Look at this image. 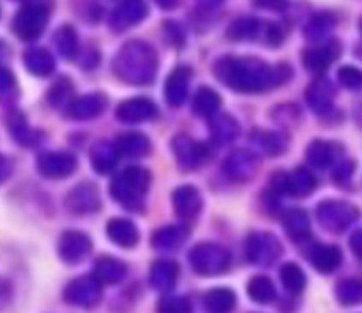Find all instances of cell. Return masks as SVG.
Returning a JSON list of instances; mask_svg holds the SVG:
<instances>
[{
    "instance_id": "33",
    "label": "cell",
    "mask_w": 362,
    "mask_h": 313,
    "mask_svg": "<svg viewBox=\"0 0 362 313\" xmlns=\"http://www.w3.org/2000/svg\"><path fill=\"white\" fill-rule=\"evenodd\" d=\"M308 103L318 113H325L332 105V91L327 84H313L306 92Z\"/></svg>"
},
{
    "instance_id": "45",
    "label": "cell",
    "mask_w": 362,
    "mask_h": 313,
    "mask_svg": "<svg viewBox=\"0 0 362 313\" xmlns=\"http://www.w3.org/2000/svg\"><path fill=\"white\" fill-rule=\"evenodd\" d=\"M156 2H158L161 7H173L177 0H156Z\"/></svg>"
},
{
    "instance_id": "25",
    "label": "cell",
    "mask_w": 362,
    "mask_h": 313,
    "mask_svg": "<svg viewBox=\"0 0 362 313\" xmlns=\"http://www.w3.org/2000/svg\"><path fill=\"white\" fill-rule=\"evenodd\" d=\"M187 230L184 227H163L152 236V246L159 250H177L187 239Z\"/></svg>"
},
{
    "instance_id": "39",
    "label": "cell",
    "mask_w": 362,
    "mask_h": 313,
    "mask_svg": "<svg viewBox=\"0 0 362 313\" xmlns=\"http://www.w3.org/2000/svg\"><path fill=\"white\" fill-rule=\"evenodd\" d=\"M339 81H341L345 87L354 89V91L362 89V71L356 69V67H343V69L339 71Z\"/></svg>"
},
{
    "instance_id": "22",
    "label": "cell",
    "mask_w": 362,
    "mask_h": 313,
    "mask_svg": "<svg viewBox=\"0 0 362 313\" xmlns=\"http://www.w3.org/2000/svg\"><path fill=\"white\" fill-rule=\"evenodd\" d=\"M211 133L218 144H226V142H232L239 137L240 127L239 123L228 113H219L211 119Z\"/></svg>"
},
{
    "instance_id": "38",
    "label": "cell",
    "mask_w": 362,
    "mask_h": 313,
    "mask_svg": "<svg viewBox=\"0 0 362 313\" xmlns=\"http://www.w3.org/2000/svg\"><path fill=\"white\" fill-rule=\"evenodd\" d=\"M191 310L193 307L186 297H163L158 307L159 313H191Z\"/></svg>"
},
{
    "instance_id": "17",
    "label": "cell",
    "mask_w": 362,
    "mask_h": 313,
    "mask_svg": "<svg viewBox=\"0 0 362 313\" xmlns=\"http://www.w3.org/2000/svg\"><path fill=\"white\" fill-rule=\"evenodd\" d=\"M191 73L186 67H179V69L173 71L170 74V78L166 80V89L165 96L166 101L172 106H180L184 103L187 96V85H189Z\"/></svg>"
},
{
    "instance_id": "43",
    "label": "cell",
    "mask_w": 362,
    "mask_h": 313,
    "mask_svg": "<svg viewBox=\"0 0 362 313\" xmlns=\"http://www.w3.org/2000/svg\"><path fill=\"white\" fill-rule=\"evenodd\" d=\"M257 6L267 7V9H285L286 0H257Z\"/></svg>"
},
{
    "instance_id": "11",
    "label": "cell",
    "mask_w": 362,
    "mask_h": 313,
    "mask_svg": "<svg viewBox=\"0 0 362 313\" xmlns=\"http://www.w3.org/2000/svg\"><path fill=\"white\" fill-rule=\"evenodd\" d=\"M223 170H225L230 179L243 183V181L251 179L257 173L258 159L253 152L240 149V151L232 152L228 156V159L223 165Z\"/></svg>"
},
{
    "instance_id": "27",
    "label": "cell",
    "mask_w": 362,
    "mask_h": 313,
    "mask_svg": "<svg viewBox=\"0 0 362 313\" xmlns=\"http://www.w3.org/2000/svg\"><path fill=\"white\" fill-rule=\"evenodd\" d=\"M336 145H332L331 142H313V144L308 147L306 156H308V161L311 163V166L315 169H327L336 158Z\"/></svg>"
},
{
    "instance_id": "23",
    "label": "cell",
    "mask_w": 362,
    "mask_h": 313,
    "mask_svg": "<svg viewBox=\"0 0 362 313\" xmlns=\"http://www.w3.org/2000/svg\"><path fill=\"white\" fill-rule=\"evenodd\" d=\"M115 147L120 156H127V158H140L151 151V142L147 137L140 133H127L119 137L115 142Z\"/></svg>"
},
{
    "instance_id": "40",
    "label": "cell",
    "mask_w": 362,
    "mask_h": 313,
    "mask_svg": "<svg viewBox=\"0 0 362 313\" xmlns=\"http://www.w3.org/2000/svg\"><path fill=\"white\" fill-rule=\"evenodd\" d=\"M57 41L62 42V45H59V46L67 57H71L74 52H76V35H74L73 28H67V27L60 28L59 35H57Z\"/></svg>"
},
{
    "instance_id": "26",
    "label": "cell",
    "mask_w": 362,
    "mask_h": 313,
    "mask_svg": "<svg viewBox=\"0 0 362 313\" xmlns=\"http://www.w3.org/2000/svg\"><path fill=\"white\" fill-rule=\"evenodd\" d=\"M147 14V7L141 0H127L122 6L117 9L115 16H113V27L122 28L124 25H133L136 21L144 20V16Z\"/></svg>"
},
{
    "instance_id": "12",
    "label": "cell",
    "mask_w": 362,
    "mask_h": 313,
    "mask_svg": "<svg viewBox=\"0 0 362 313\" xmlns=\"http://www.w3.org/2000/svg\"><path fill=\"white\" fill-rule=\"evenodd\" d=\"M92 250V243L85 234L81 232H66L60 237L59 244V255L64 262H69V264H78L80 261H83Z\"/></svg>"
},
{
    "instance_id": "1",
    "label": "cell",
    "mask_w": 362,
    "mask_h": 313,
    "mask_svg": "<svg viewBox=\"0 0 362 313\" xmlns=\"http://www.w3.org/2000/svg\"><path fill=\"white\" fill-rule=\"evenodd\" d=\"M283 67L272 71L267 64L258 59H233L226 57L214 66L216 76L239 92H260L278 84H285L286 78L281 74Z\"/></svg>"
},
{
    "instance_id": "5",
    "label": "cell",
    "mask_w": 362,
    "mask_h": 313,
    "mask_svg": "<svg viewBox=\"0 0 362 313\" xmlns=\"http://www.w3.org/2000/svg\"><path fill=\"white\" fill-rule=\"evenodd\" d=\"M317 216L320 225H324L327 230L343 232L359 218V211L354 205L346 204V202L327 200L318 205Z\"/></svg>"
},
{
    "instance_id": "30",
    "label": "cell",
    "mask_w": 362,
    "mask_h": 313,
    "mask_svg": "<svg viewBox=\"0 0 362 313\" xmlns=\"http://www.w3.org/2000/svg\"><path fill=\"white\" fill-rule=\"evenodd\" d=\"M336 42L327 46H322V48H311L304 53V64H306L308 69L311 71H324L329 64L334 60L336 53H339V48L336 50Z\"/></svg>"
},
{
    "instance_id": "3",
    "label": "cell",
    "mask_w": 362,
    "mask_h": 313,
    "mask_svg": "<svg viewBox=\"0 0 362 313\" xmlns=\"http://www.w3.org/2000/svg\"><path fill=\"white\" fill-rule=\"evenodd\" d=\"M148 184H151V173L140 166H131L113 179L110 195L129 211H141Z\"/></svg>"
},
{
    "instance_id": "28",
    "label": "cell",
    "mask_w": 362,
    "mask_h": 313,
    "mask_svg": "<svg viewBox=\"0 0 362 313\" xmlns=\"http://www.w3.org/2000/svg\"><path fill=\"white\" fill-rule=\"evenodd\" d=\"M219 106H221V98H219L212 89L202 87L200 91L197 92V96H194L193 110L197 115L212 119V117L218 113Z\"/></svg>"
},
{
    "instance_id": "42",
    "label": "cell",
    "mask_w": 362,
    "mask_h": 313,
    "mask_svg": "<svg viewBox=\"0 0 362 313\" xmlns=\"http://www.w3.org/2000/svg\"><path fill=\"white\" fill-rule=\"evenodd\" d=\"M352 172H354V163L352 161H345V163H341L338 169H336L334 179L338 181V183H345V181L349 179L350 176H352Z\"/></svg>"
},
{
    "instance_id": "35",
    "label": "cell",
    "mask_w": 362,
    "mask_h": 313,
    "mask_svg": "<svg viewBox=\"0 0 362 313\" xmlns=\"http://www.w3.org/2000/svg\"><path fill=\"white\" fill-rule=\"evenodd\" d=\"M336 296L341 305L354 307V305L362 303V282L359 280H343L336 287Z\"/></svg>"
},
{
    "instance_id": "9",
    "label": "cell",
    "mask_w": 362,
    "mask_h": 313,
    "mask_svg": "<svg viewBox=\"0 0 362 313\" xmlns=\"http://www.w3.org/2000/svg\"><path fill=\"white\" fill-rule=\"evenodd\" d=\"M158 115V106L147 98H133L120 103L117 108V119L126 124H140Z\"/></svg>"
},
{
    "instance_id": "18",
    "label": "cell",
    "mask_w": 362,
    "mask_h": 313,
    "mask_svg": "<svg viewBox=\"0 0 362 313\" xmlns=\"http://www.w3.org/2000/svg\"><path fill=\"white\" fill-rule=\"evenodd\" d=\"M127 268L124 262L117 261L112 257H101L95 261L94 264V276L99 280L101 285H108V283H119L122 282L124 276H126Z\"/></svg>"
},
{
    "instance_id": "31",
    "label": "cell",
    "mask_w": 362,
    "mask_h": 313,
    "mask_svg": "<svg viewBox=\"0 0 362 313\" xmlns=\"http://www.w3.org/2000/svg\"><path fill=\"white\" fill-rule=\"evenodd\" d=\"M205 308L211 313H230L235 308V294L228 289H214L205 296Z\"/></svg>"
},
{
    "instance_id": "21",
    "label": "cell",
    "mask_w": 362,
    "mask_h": 313,
    "mask_svg": "<svg viewBox=\"0 0 362 313\" xmlns=\"http://www.w3.org/2000/svg\"><path fill=\"white\" fill-rule=\"evenodd\" d=\"M317 188V179L313 173L306 169H297L296 172L286 173L285 177V191L296 195V197H306L313 193Z\"/></svg>"
},
{
    "instance_id": "13",
    "label": "cell",
    "mask_w": 362,
    "mask_h": 313,
    "mask_svg": "<svg viewBox=\"0 0 362 313\" xmlns=\"http://www.w3.org/2000/svg\"><path fill=\"white\" fill-rule=\"evenodd\" d=\"M173 207L175 212L186 222H193L202 211V195L193 186H180L173 191Z\"/></svg>"
},
{
    "instance_id": "14",
    "label": "cell",
    "mask_w": 362,
    "mask_h": 313,
    "mask_svg": "<svg viewBox=\"0 0 362 313\" xmlns=\"http://www.w3.org/2000/svg\"><path fill=\"white\" fill-rule=\"evenodd\" d=\"M101 202H99V191L92 184H78L69 195H67V207L76 215H87V212L98 211Z\"/></svg>"
},
{
    "instance_id": "6",
    "label": "cell",
    "mask_w": 362,
    "mask_h": 313,
    "mask_svg": "<svg viewBox=\"0 0 362 313\" xmlns=\"http://www.w3.org/2000/svg\"><path fill=\"white\" fill-rule=\"evenodd\" d=\"M66 301L71 305L83 308H92L99 303L101 300V283L95 276H85V278H78L67 285Z\"/></svg>"
},
{
    "instance_id": "2",
    "label": "cell",
    "mask_w": 362,
    "mask_h": 313,
    "mask_svg": "<svg viewBox=\"0 0 362 313\" xmlns=\"http://www.w3.org/2000/svg\"><path fill=\"white\" fill-rule=\"evenodd\" d=\"M115 71L131 84H147L154 76L156 53L144 42H129L117 57Z\"/></svg>"
},
{
    "instance_id": "24",
    "label": "cell",
    "mask_w": 362,
    "mask_h": 313,
    "mask_svg": "<svg viewBox=\"0 0 362 313\" xmlns=\"http://www.w3.org/2000/svg\"><path fill=\"white\" fill-rule=\"evenodd\" d=\"M119 151H117L115 145L108 144V142H99L98 145L92 147L90 158H92V166L98 170L99 173H108L112 172L113 166L119 161Z\"/></svg>"
},
{
    "instance_id": "7",
    "label": "cell",
    "mask_w": 362,
    "mask_h": 313,
    "mask_svg": "<svg viewBox=\"0 0 362 313\" xmlns=\"http://www.w3.org/2000/svg\"><path fill=\"white\" fill-rule=\"evenodd\" d=\"M172 147L179 165L186 170L198 169L209 158V149L200 142L191 140L187 135H179V137L173 138Z\"/></svg>"
},
{
    "instance_id": "41",
    "label": "cell",
    "mask_w": 362,
    "mask_h": 313,
    "mask_svg": "<svg viewBox=\"0 0 362 313\" xmlns=\"http://www.w3.org/2000/svg\"><path fill=\"white\" fill-rule=\"evenodd\" d=\"M71 92H73V89H71V84L55 85V89L52 91V103L55 106H60L62 103H67V101H69Z\"/></svg>"
},
{
    "instance_id": "32",
    "label": "cell",
    "mask_w": 362,
    "mask_h": 313,
    "mask_svg": "<svg viewBox=\"0 0 362 313\" xmlns=\"http://www.w3.org/2000/svg\"><path fill=\"white\" fill-rule=\"evenodd\" d=\"M279 278H281L283 287H285L288 292L292 294H300L306 287V275H304L303 269L297 264H285L281 268V273H279Z\"/></svg>"
},
{
    "instance_id": "4",
    "label": "cell",
    "mask_w": 362,
    "mask_h": 313,
    "mask_svg": "<svg viewBox=\"0 0 362 313\" xmlns=\"http://www.w3.org/2000/svg\"><path fill=\"white\" fill-rule=\"evenodd\" d=\"M191 266L198 275L211 276L225 273L230 266V255L225 248L218 244L202 243L193 248L189 255Z\"/></svg>"
},
{
    "instance_id": "44",
    "label": "cell",
    "mask_w": 362,
    "mask_h": 313,
    "mask_svg": "<svg viewBox=\"0 0 362 313\" xmlns=\"http://www.w3.org/2000/svg\"><path fill=\"white\" fill-rule=\"evenodd\" d=\"M350 248L354 250V254L362 257V229L350 237Z\"/></svg>"
},
{
    "instance_id": "37",
    "label": "cell",
    "mask_w": 362,
    "mask_h": 313,
    "mask_svg": "<svg viewBox=\"0 0 362 313\" xmlns=\"http://www.w3.org/2000/svg\"><path fill=\"white\" fill-rule=\"evenodd\" d=\"M258 21L251 20V18H243V20H237L235 23L230 27L228 35L232 39H253L257 38L258 32Z\"/></svg>"
},
{
    "instance_id": "36",
    "label": "cell",
    "mask_w": 362,
    "mask_h": 313,
    "mask_svg": "<svg viewBox=\"0 0 362 313\" xmlns=\"http://www.w3.org/2000/svg\"><path fill=\"white\" fill-rule=\"evenodd\" d=\"M258 144L264 147L267 154H279L288 145V138H286L285 133H279V131L278 133H260Z\"/></svg>"
},
{
    "instance_id": "10",
    "label": "cell",
    "mask_w": 362,
    "mask_h": 313,
    "mask_svg": "<svg viewBox=\"0 0 362 313\" xmlns=\"http://www.w3.org/2000/svg\"><path fill=\"white\" fill-rule=\"evenodd\" d=\"M39 170L49 179H64L76 170L78 161L73 154L67 152H48L39 158Z\"/></svg>"
},
{
    "instance_id": "34",
    "label": "cell",
    "mask_w": 362,
    "mask_h": 313,
    "mask_svg": "<svg viewBox=\"0 0 362 313\" xmlns=\"http://www.w3.org/2000/svg\"><path fill=\"white\" fill-rule=\"evenodd\" d=\"M247 294L253 297V301H257V303L260 305H265V303H271V301L274 300L276 289L267 276H255V278L250 282V285H247Z\"/></svg>"
},
{
    "instance_id": "20",
    "label": "cell",
    "mask_w": 362,
    "mask_h": 313,
    "mask_svg": "<svg viewBox=\"0 0 362 313\" xmlns=\"http://www.w3.org/2000/svg\"><path fill=\"white\" fill-rule=\"evenodd\" d=\"M179 278V266L172 261H159L152 266L151 283L158 290H170Z\"/></svg>"
},
{
    "instance_id": "8",
    "label": "cell",
    "mask_w": 362,
    "mask_h": 313,
    "mask_svg": "<svg viewBox=\"0 0 362 313\" xmlns=\"http://www.w3.org/2000/svg\"><path fill=\"white\" fill-rule=\"evenodd\" d=\"M281 254L278 239L271 234H251L247 239V257L255 264H272Z\"/></svg>"
},
{
    "instance_id": "29",
    "label": "cell",
    "mask_w": 362,
    "mask_h": 313,
    "mask_svg": "<svg viewBox=\"0 0 362 313\" xmlns=\"http://www.w3.org/2000/svg\"><path fill=\"white\" fill-rule=\"evenodd\" d=\"M283 223H285L286 232L293 239L303 241L310 237V218H308L306 211H303V209H293V211L286 212Z\"/></svg>"
},
{
    "instance_id": "15",
    "label": "cell",
    "mask_w": 362,
    "mask_h": 313,
    "mask_svg": "<svg viewBox=\"0 0 362 313\" xmlns=\"http://www.w3.org/2000/svg\"><path fill=\"white\" fill-rule=\"evenodd\" d=\"M106 108V98L103 94H88L80 99H74L69 103L66 113L67 117L76 120H88L94 119L95 115Z\"/></svg>"
},
{
    "instance_id": "16",
    "label": "cell",
    "mask_w": 362,
    "mask_h": 313,
    "mask_svg": "<svg viewBox=\"0 0 362 313\" xmlns=\"http://www.w3.org/2000/svg\"><path fill=\"white\" fill-rule=\"evenodd\" d=\"M106 232H108V237L117 246L122 248H133L140 239V234H138L134 223L124 218L110 220L108 225H106Z\"/></svg>"
},
{
    "instance_id": "19",
    "label": "cell",
    "mask_w": 362,
    "mask_h": 313,
    "mask_svg": "<svg viewBox=\"0 0 362 313\" xmlns=\"http://www.w3.org/2000/svg\"><path fill=\"white\" fill-rule=\"evenodd\" d=\"M313 268L320 273H332L341 264V250L338 246H315L310 254Z\"/></svg>"
}]
</instances>
